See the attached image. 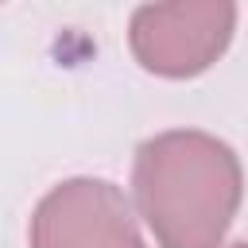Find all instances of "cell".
Returning a JSON list of instances; mask_svg holds the SVG:
<instances>
[{"instance_id": "277c9868", "label": "cell", "mask_w": 248, "mask_h": 248, "mask_svg": "<svg viewBox=\"0 0 248 248\" xmlns=\"http://www.w3.org/2000/svg\"><path fill=\"white\" fill-rule=\"evenodd\" d=\"M229 248H248V240H236V244H229Z\"/></svg>"}, {"instance_id": "6da1fadb", "label": "cell", "mask_w": 248, "mask_h": 248, "mask_svg": "<svg viewBox=\"0 0 248 248\" xmlns=\"http://www.w3.org/2000/svg\"><path fill=\"white\" fill-rule=\"evenodd\" d=\"M132 194L159 248H221L244 198V170L225 140L170 128L136 147Z\"/></svg>"}, {"instance_id": "5b68a950", "label": "cell", "mask_w": 248, "mask_h": 248, "mask_svg": "<svg viewBox=\"0 0 248 248\" xmlns=\"http://www.w3.org/2000/svg\"><path fill=\"white\" fill-rule=\"evenodd\" d=\"M0 4H4V0H0Z\"/></svg>"}, {"instance_id": "3957f363", "label": "cell", "mask_w": 248, "mask_h": 248, "mask_svg": "<svg viewBox=\"0 0 248 248\" xmlns=\"http://www.w3.org/2000/svg\"><path fill=\"white\" fill-rule=\"evenodd\" d=\"M31 248H143L132 202L108 178H66L43 194L27 229Z\"/></svg>"}, {"instance_id": "7a4b0ae2", "label": "cell", "mask_w": 248, "mask_h": 248, "mask_svg": "<svg viewBox=\"0 0 248 248\" xmlns=\"http://www.w3.org/2000/svg\"><path fill=\"white\" fill-rule=\"evenodd\" d=\"M236 0H151L128 19L132 58L155 78H198L232 43Z\"/></svg>"}]
</instances>
